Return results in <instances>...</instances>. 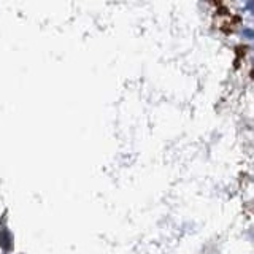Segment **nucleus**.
<instances>
[{
  "instance_id": "obj_1",
  "label": "nucleus",
  "mask_w": 254,
  "mask_h": 254,
  "mask_svg": "<svg viewBox=\"0 0 254 254\" xmlns=\"http://www.w3.org/2000/svg\"><path fill=\"white\" fill-rule=\"evenodd\" d=\"M0 246L5 250V251H10L11 246H13V238L10 235L6 229H2L0 230Z\"/></svg>"
},
{
  "instance_id": "obj_2",
  "label": "nucleus",
  "mask_w": 254,
  "mask_h": 254,
  "mask_svg": "<svg viewBox=\"0 0 254 254\" xmlns=\"http://www.w3.org/2000/svg\"><path fill=\"white\" fill-rule=\"evenodd\" d=\"M248 8H250V11L254 14V0H248Z\"/></svg>"
}]
</instances>
